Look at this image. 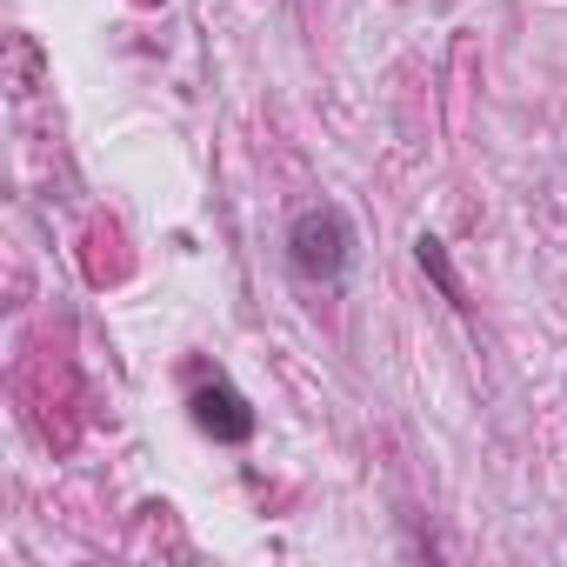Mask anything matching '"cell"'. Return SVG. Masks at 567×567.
Returning a JSON list of instances; mask_svg holds the SVG:
<instances>
[{
  "label": "cell",
  "instance_id": "obj_2",
  "mask_svg": "<svg viewBox=\"0 0 567 567\" xmlns=\"http://www.w3.org/2000/svg\"><path fill=\"white\" fill-rule=\"evenodd\" d=\"M187 414H194V427H200L207 441H227V447L254 441V408H247V394L227 388V381L194 388V394H187Z\"/></svg>",
  "mask_w": 567,
  "mask_h": 567
},
{
  "label": "cell",
  "instance_id": "obj_1",
  "mask_svg": "<svg viewBox=\"0 0 567 567\" xmlns=\"http://www.w3.org/2000/svg\"><path fill=\"white\" fill-rule=\"evenodd\" d=\"M348 260H354V220H348L334 200L301 207V214L288 220V267H295L301 280L334 288V280L348 274Z\"/></svg>",
  "mask_w": 567,
  "mask_h": 567
},
{
  "label": "cell",
  "instance_id": "obj_3",
  "mask_svg": "<svg viewBox=\"0 0 567 567\" xmlns=\"http://www.w3.org/2000/svg\"><path fill=\"white\" fill-rule=\"evenodd\" d=\"M414 260H421V274L441 288V301L467 308V288H461V274H454V260H447V240H441V234H421V240H414Z\"/></svg>",
  "mask_w": 567,
  "mask_h": 567
}]
</instances>
